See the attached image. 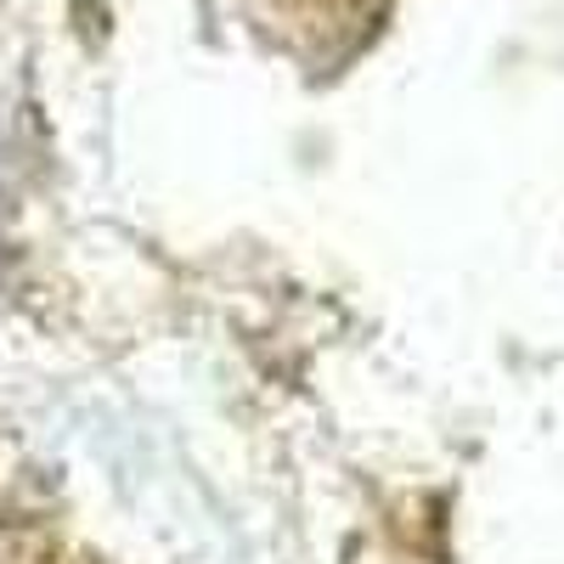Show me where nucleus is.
Instances as JSON below:
<instances>
[]
</instances>
